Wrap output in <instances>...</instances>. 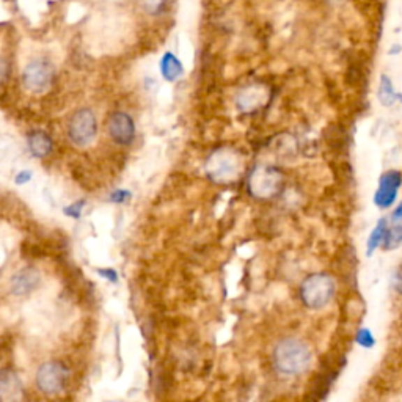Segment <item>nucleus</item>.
Here are the masks:
<instances>
[{
	"label": "nucleus",
	"mask_w": 402,
	"mask_h": 402,
	"mask_svg": "<svg viewBox=\"0 0 402 402\" xmlns=\"http://www.w3.org/2000/svg\"><path fill=\"white\" fill-rule=\"evenodd\" d=\"M272 360L275 369L281 375H300L310 369L313 350L299 338H283L275 344Z\"/></svg>",
	"instance_id": "f257e3e1"
},
{
	"label": "nucleus",
	"mask_w": 402,
	"mask_h": 402,
	"mask_svg": "<svg viewBox=\"0 0 402 402\" xmlns=\"http://www.w3.org/2000/svg\"><path fill=\"white\" fill-rule=\"evenodd\" d=\"M244 159L234 149L220 148L206 159V176L216 184H231L242 173Z\"/></svg>",
	"instance_id": "f03ea898"
},
{
	"label": "nucleus",
	"mask_w": 402,
	"mask_h": 402,
	"mask_svg": "<svg viewBox=\"0 0 402 402\" xmlns=\"http://www.w3.org/2000/svg\"><path fill=\"white\" fill-rule=\"evenodd\" d=\"M336 285L330 275L313 274L302 281L300 299L308 310H322L335 295Z\"/></svg>",
	"instance_id": "7ed1b4c3"
},
{
	"label": "nucleus",
	"mask_w": 402,
	"mask_h": 402,
	"mask_svg": "<svg viewBox=\"0 0 402 402\" xmlns=\"http://www.w3.org/2000/svg\"><path fill=\"white\" fill-rule=\"evenodd\" d=\"M285 178L276 167L256 165L248 176V193L256 200H272L283 191Z\"/></svg>",
	"instance_id": "20e7f679"
},
{
	"label": "nucleus",
	"mask_w": 402,
	"mask_h": 402,
	"mask_svg": "<svg viewBox=\"0 0 402 402\" xmlns=\"http://www.w3.org/2000/svg\"><path fill=\"white\" fill-rule=\"evenodd\" d=\"M98 137V118L91 109H79L68 123V138L75 148L91 147Z\"/></svg>",
	"instance_id": "39448f33"
},
{
	"label": "nucleus",
	"mask_w": 402,
	"mask_h": 402,
	"mask_svg": "<svg viewBox=\"0 0 402 402\" xmlns=\"http://www.w3.org/2000/svg\"><path fill=\"white\" fill-rule=\"evenodd\" d=\"M55 68L47 59L31 60L22 71V85L34 94L46 93L54 84Z\"/></svg>",
	"instance_id": "423d86ee"
},
{
	"label": "nucleus",
	"mask_w": 402,
	"mask_h": 402,
	"mask_svg": "<svg viewBox=\"0 0 402 402\" xmlns=\"http://www.w3.org/2000/svg\"><path fill=\"white\" fill-rule=\"evenodd\" d=\"M69 371L60 362H46L36 371V387L43 394L57 396L65 392Z\"/></svg>",
	"instance_id": "0eeeda50"
},
{
	"label": "nucleus",
	"mask_w": 402,
	"mask_h": 402,
	"mask_svg": "<svg viewBox=\"0 0 402 402\" xmlns=\"http://www.w3.org/2000/svg\"><path fill=\"white\" fill-rule=\"evenodd\" d=\"M107 132L112 142L119 147H129L135 140V123L128 112L112 113L107 123Z\"/></svg>",
	"instance_id": "6e6552de"
},
{
	"label": "nucleus",
	"mask_w": 402,
	"mask_h": 402,
	"mask_svg": "<svg viewBox=\"0 0 402 402\" xmlns=\"http://www.w3.org/2000/svg\"><path fill=\"white\" fill-rule=\"evenodd\" d=\"M41 283L40 270L35 267H22L16 274H13L10 278V289L11 294L16 297H25L38 289Z\"/></svg>",
	"instance_id": "1a4fd4ad"
},
{
	"label": "nucleus",
	"mask_w": 402,
	"mask_h": 402,
	"mask_svg": "<svg viewBox=\"0 0 402 402\" xmlns=\"http://www.w3.org/2000/svg\"><path fill=\"white\" fill-rule=\"evenodd\" d=\"M401 182L402 176L399 172H396V170H392V172L382 174V178L379 181V188H377L374 197V203L382 207V209H387V207L392 206L396 197H398Z\"/></svg>",
	"instance_id": "9d476101"
},
{
	"label": "nucleus",
	"mask_w": 402,
	"mask_h": 402,
	"mask_svg": "<svg viewBox=\"0 0 402 402\" xmlns=\"http://www.w3.org/2000/svg\"><path fill=\"white\" fill-rule=\"evenodd\" d=\"M269 99V90L261 84H253L242 88L236 96V107L244 113H251L260 109Z\"/></svg>",
	"instance_id": "9b49d317"
},
{
	"label": "nucleus",
	"mask_w": 402,
	"mask_h": 402,
	"mask_svg": "<svg viewBox=\"0 0 402 402\" xmlns=\"http://www.w3.org/2000/svg\"><path fill=\"white\" fill-rule=\"evenodd\" d=\"M0 398L3 402L19 401L22 398V383L11 369H3L0 374Z\"/></svg>",
	"instance_id": "f8f14e48"
},
{
	"label": "nucleus",
	"mask_w": 402,
	"mask_h": 402,
	"mask_svg": "<svg viewBox=\"0 0 402 402\" xmlns=\"http://www.w3.org/2000/svg\"><path fill=\"white\" fill-rule=\"evenodd\" d=\"M27 148L30 154L38 159H43L50 154V151L54 148L52 137H50L46 131L36 129L29 132L27 135Z\"/></svg>",
	"instance_id": "ddd939ff"
},
{
	"label": "nucleus",
	"mask_w": 402,
	"mask_h": 402,
	"mask_svg": "<svg viewBox=\"0 0 402 402\" xmlns=\"http://www.w3.org/2000/svg\"><path fill=\"white\" fill-rule=\"evenodd\" d=\"M182 73H184V66H182V63L178 57L173 55L172 52H167L162 57L161 74L163 75V79L168 82H174L181 77Z\"/></svg>",
	"instance_id": "4468645a"
},
{
	"label": "nucleus",
	"mask_w": 402,
	"mask_h": 402,
	"mask_svg": "<svg viewBox=\"0 0 402 402\" xmlns=\"http://www.w3.org/2000/svg\"><path fill=\"white\" fill-rule=\"evenodd\" d=\"M387 226H385V220H380L379 225L375 226V230L371 232L369 241H368V255H373L375 248H379L380 245L387 241Z\"/></svg>",
	"instance_id": "2eb2a0df"
},
{
	"label": "nucleus",
	"mask_w": 402,
	"mask_h": 402,
	"mask_svg": "<svg viewBox=\"0 0 402 402\" xmlns=\"http://www.w3.org/2000/svg\"><path fill=\"white\" fill-rule=\"evenodd\" d=\"M398 94H396L392 80H389L387 75H382L380 79V87H379V99L383 105H392Z\"/></svg>",
	"instance_id": "dca6fc26"
},
{
	"label": "nucleus",
	"mask_w": 402,
	"mask_h": 402,
	"mask_svg": "<svg viewBox=\"0 0 402 402\" xmlns=\"http://www.w3.org/2000/svg\"><path fill=\"white\" fill-rule=\"evenodd\" d=\"M168 0H143V6L149 15H161L167 8Z\"/></svg>",
	"instance_id": "f3484780"
},
{
	"label": "nucleus",
	"mask_w": 402,
	"mask_h": 402,
	"mask_svg": "<svg viewBox=\"0 0 402 402\" xmlns=\"http://www.w3.org/2000/svg\"><path fill=\"white\" fill-rule=\"evenodd\" d=\"M399 244H402V225L394 226L392 231H388L387 241H385V248L398 247Z\"/></svg>",
	"instance_id": "a211bd4d"
},
{
	"label": "nucleus",
	"mask_w": 402,
	"mask_h": 402,
	"mask_svg": "<svg viewBox=\"0 0 402 402\" xmlns=\"http://www.w3.org/2000/svg\"><path fill=\"white\" fill-rule=\"evenodd\" d=\"M84 207H85V201L79 200V201H75V203H71L69 206H66L65 209H63V212H65L66 216L71 217V218H80Z\"/></svg>",
	"instance_id": "6ab92c4d"
},
{
	"label": "nucleus",
	"mask_w": 402,
	"mask_h": 402,
	"mask_svg": "<svg viewBox=\"0 0 402 402\" xmlns=\"http://www.w3.org/2000/svg\"><path fill=\"white\" fill-rule=\"evenodd\" d=\"M357 343L363 345V348H373L374 345V336L371 330L368 329H360L357 333Z\"/></svg>",
	"instance_id": "aec40b11"
},
{
	"label": "nucleus",
	"mask_w": 402,
	"mask_h": 402,
	"mask_svg": "<svg viewBox=\"0 0 402 402\" xmlns=\"http://www.w3.org/2000/svg\"><path fill=\"white\" fill-rule=\"evenodd\" d=\"M132 198V193L129 191H126V188H117V191H113L109 197L110 203H117V204H121L126 203V201Z\"/></svg>",
	"instance_id": "412c9836"
},
{
	"label": "nucleus",
	"mask_w": 402,
	"mask_h": 402,
	"mask_svg": "<svg viewBox=\"0 0 402 402\" xmlns=\"http://www.w3.org/2000/svg\"><path fill=\"white\" fill-rule=\"evenodd\" d=\"M31 179V172L30 170H22V172H19L16 176H15V182L17 186H25L27 182H30Z\"/></svg>",
	"instance_id": "4be33fe9"
},
{
	"label": "nucleus",
	"mask_w": 402,
	"mask_h": 402,
	"mask_svg": "<svg viewBox=\"0 0 402 402\" xmlns=\"http://www.w3.org/2000/svg\"><path fill=\"white\" fill-rule=\"evenodd\" d=\"M98 274L100 276H104L105 280H109L112 283H118V274H117V270H113V269H98Z\"/></svg>",
	"instance_id": "5701e85b"
},
{
	"label": "nucleus",
	"mask_w": 402,
	"mask_h": 402,
	"mask_svg": "<svg viewBox=\"0 0 402 402\" xmlns=\"http://www.w3.org/2000/svg\"><path fill=\"white\" fill-rule=\"evenodd\" d=\"M394 286H396V291H398V292H402V269L399 270L398 274H396Z\"/></svg>",
	"instance_id": "b1692460"
},
{
	"label": "nucleus",
	"mask_w": 402,
	"mask_h": 402,
	"mask_svg": "<svg viewBox=\"0 0 402 402\" xmlns=\"http://www.w3.org/2000/svg\"><path fill=\"white\" fill-rule=\"evenodd\" d=\"M393 220H402V203L396 207V211L393 214Z\"/></svg>",
	"instance_id": "393cba45"
}]
</instances>
